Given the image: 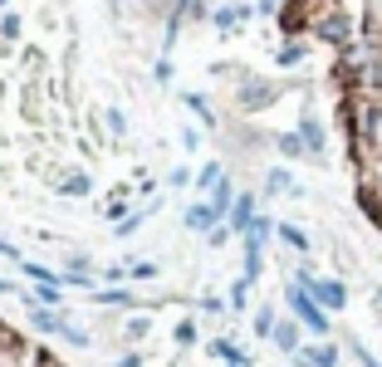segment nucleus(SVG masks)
Segmentation results:
<instances>
[{
    "mask_svg": "<svg viewBox=\"0 0 382 367\" xmlns=\"http://www.w3.org/2000/svg\"><path fill=\"white\" fill-rule=\"evenodd\" d=\"M285 299H289V309H294V318H299V323H304L309 333H319V338L328 333V313H324V309L314 304V294H309L304 284H289V294H285Z\"/></svg>",
    "mask_w": 382,
    "mask_h": 367,
    "instance_id": "obj_1",
    "label": "nucleus"
},
{
    "mask_svg": "<svg viewBox=\"0 0 382 367\" xmlns=\"http://www.w3.org/2000/svg\"><path fill=\"white\" fill-rule=\"evenodd\" d=\"M299 284L314 294V304H319L324 313H333V309H343V304H348V289H343L338 279H314L309 270H304V275H299Z\"/></svg>",
    "mask_w": 382,
    "mask_h": 367,
    "instance_id": "obj_2",
    "label": "nucleus"
},
{
    "mask_svg": "<svg viewBox=\"0 0 382 367\" xmlns=\"http://www.w3.org/2000/svg\"><path fill=\"white\" fill-rule=\"evenodd\" d=\"M294 363L299 367H338V348L333 343H309V348L294 353Z\"/></svg>",
    "mask_w": 382,
    "mask_h": 367,
    "instance_id": "obj_3",
    "label": "nucleus"
},
{
    "mask_svg": "<svg viewBox=\"0 0 382 367\" xmlns=\"http://www.w3.org/2000/svg\"><path fill=\"white\" fill-rule=\"evenodd\" d=\"M255 225V196H235V206H230V230H250Z\"/></svg>",
    "mask_w": 382,
    "mask_h": 367,
    "instance_id": "obj_4",
    "label": "nucleus"
},
{
    "mask_svg": "<svg viewBox=\"0 0 382 367\" xmlns=\"http://www.w3.org/2000/svg\"><path fill=\"white\" fill-rule=\"evenodd\" d=\"M275 348H280V353H289V358L304 348V343H299V318H285V323H275Z\"/></svg>",
    "mask_w": 382,
    "mask_h": 367,
    "instance_id": "obj_5",
    "label": "nucleus"
},
{
    "mask_svg": "<svg viewBox=\"0 0 382 367\" xmlns=\"http://www.w3.org/2000/svg\"><path fill=\"white\" fill-rule=\"evenodd\" d=\"M216 220H221V211H216L211 201H206V206H191V211H187V225H191V230H216Z\"/></svg>",
    "mask_w": 382,
    "mask_h": 367,
    "instance_id": "obj_6",
    "label": "nucleus"
},
{
    "mask_svg": "<svg viewBox=\"0 0 382 367\" xmlns=\"http://www.w3.org/2000/svg\"><path fill=\"white\" fill-rule=\"evenodd\" d=\"M299 137H304L309 152H324V127H319V118H304V123H299Z\"/></svg>",
    "mask_w": 382,
    "mask_h": 367,
    "instance_id": "obj_7",
    "label": "nucleus"
},
{
    "mask_svg": "<svg viewBox=\"0 0 382 367\" xmlns=\"http://www.w3.org/2000/svg\"><path fill=\"white\" fill-rule=\"evenodd\" d=\"M245 15H250V5H226V10H216V25H221V30H235Z\"/></svg>",
    "mask_w": 382,
    "mask_h": 367,
    "instance_id": "obj_8",
    "label": "nucleus"
},
{
    "mask_svg": "<svg viewBox=\"0 0 382 367\" xmlns=\"http://www.w3.org/2000/svg\"><path fill=\"white\" fill-rule=\"evenodd\" d=\"M275 323H280L275 309H260V313H255V333H260V338H275Z\"/></svg>",
    "mask_w": 382,
    "mask_h": 367,
    "instance_id": "obj_9",
    "label": "nucleus"
},
{
    "mask_svg": "<svg viewBox=\"0 0 382 367\" xmlns=\"http://www.w3.org/2000/svg\"><path fill=\"white\" fill-rule=\"evenodd\" d=\"M280 240H285V245H294V250H309V235H304L299 225H280Z\"/></svg>",
    "mask_w": 382,
    "mask_h": 367,
    "instance_id": "obj_10",
    "label": "nucleus"
},
{
    "mask_svg": "<svg viewBox=\"0 0 382 367\" xmlns=\"http://www.w3.org/2000/svg\"><path fill=\"white\" fill-rule=\"evenodd\" d=\"M275 142H280V152H285V157H299V152H309L299 132H285V137H275Z\"/></svg>",
    "mask_w": 382,
    "mask_h": 367,
    "instance_id": "obj_11",
    "label": "nucleus"
},
{
    "mask_svg": "<svg viewBox=\"0 0 382 367\" xmlns=\"http://www.w3.org/2000/svg\"><path fill=\"white\" fill-rule=\"evenodd\" d=\"M299 59H304V39H289L285 49H280V64L289 69V64H299Z\"/></svg>",
    "mask_w": 382,
    "mask_h": 367,
    "instance_id": "obj_12",
    "label": "nucleus"
},
{
    "mask_svg": "<svg viewBox=\"0 0 382 367\" xmlns=\"http://www.w3.org/2000/svg\"><path fill=\"white\" fill-rule=\"evenodd\" d=\"M196 182H201V186H216V182H221V167H216V162H206V167H201V177H196Z\"/></svg>",
    "mask_w": 382,
    "mask_h": 367,
    "instance_id": "obj_13",
    "label": "nucleus"
},
{
    "mask_svg": "<svg viewBox=\"0 0 382 367\" xmlns=\"http://www.w3.org/2000/svg\"><path fill=\"white\" fill-rule=\"evenodd\" d=\"M84 191H89V177H69L64 182V196H84Z\"/></svg>",
    "mask_w": 382,
    "mask_h": 367,
    "instance_id": "obj_14",
    "label": "nucleus"
},
{
    "mask_svg": "<svg viewBox=\"0 0 382 367\" xmlns=\"http://www.w3.org/2000/svg\"><path fill=\"white\" fill-rule=\"evenodd\" d=\"M245 294H250V279H240V284L230 289V304H235V309H245Z\"/></svg>",
    "mask_w": 382,
    "mask_h": 367,
    "instance_id": "obj_15",
    "label": "nucleus"
},
{
    "mask_svg": "<svg viewBox=\"0 0 382 367\" xmlns=\"http://www.w3.org/2000/svg\"><path fill=\"white\" fill-rule=\"evenodd\" d=\"M187 103H191V113H196V118H206V123H211V108H206V98H196V93H187Z\"/></svg>",
    "mask_w": 382,
    "mask_h": 367,
    "instance_id": "obj_16",
    "label": "nucleus"
},
{
    "mask_svg": "<svg viewBox=\"0 0 382 367\" xmlns=\"http://www.w3.org/2000/svg\"><path fill=\"white\" fill-rule=\"evenodd\" d=\"M0 35H5V39H15V35H20V20H15V15H5V20H0Z\"/></svg>",
    "mask_w": 382,
    "mask_h": 367,
    "instance_id": "obj_17",
    "label": "nucleus"
},
{
    "mask_svg": "<svg viewBox=\"0 0 382 367\" xmlns=\"http://www.w3.org/2000/svg\"><path fill=\"white\" fill-rule=\"evenodd\" d=\"M98 304H128V294H123V289H103Z\"/></svg>",
    "mask_w": 382,
    "mask_h": 367,
    "instance_id": "obj_18",
    "label": "nucleus"
},
{
    "mask_svg": "<svg viewBox=\"0 0 382 367\" xmlns=\"http://www.w3.org/2000/svg\"><path fill=\"white\" fill-rule=\"evenodd\" d=\"M265 186H270V191H289V172H270V182H265Z\"/></svg>",
    "mask_w": 382,
    "mask_h": 367,
    "instance_id": "obj_19",
    "label": "nucleus"
},
{
    "mask_svg": "<svg viewBox=\"0 0 382 367\" xmlns=\"http://www.w3.org/2000/svg\"><path fill=\"white\" fill-rule=\"evenodd\" d=\"M177 343H196V328L191 323H177Z\"/></svg>",
    "mask_w": 382,
    "mask_h": 367,
    "instance_id": "obj_20",
    "label": "nucleus"
},
{
    "mask_svg": "<svg viewBox=\"0 0 382 367\" xmlns=\"http://www.w3.org/2000/svg\"><path fill=\"white\" fill-rule=\"evenodd\" d=\"M118 367H142V358H137V353H128V358H123Z\"/></svg>",
    "mask_w": 382,
    "mask_h": 367,
    "instance_id": "obj_21",
    "label": "nucleus"
},
{
    "mask_svg": "<svg viewBox=\"0 0 382 367\" xmlns=\"http://www.w3.org/2000/svg\"><path fill=\"white\" fill-rule=\"evenodd\" d=\"M260 5H265V10H275V5H280V0H260Z\"/></svg>",
    "mask_w": 382,
    "mask_h": 367,
    "instance_id": "obj_22",
    "label": "nucleus"
},
{
    "mask_svg": "<svg viewBox=\"0 0 382 367\" xmlns=\"http://www.w3.org/2000/svg\"><path fill=\"white\" fill-rule=\"evenodd\" d=\"M230 367H250V363H230Z\"/></svg>",
    "mask_w": 382,
    "mask_h": 367,
    "instance_id": "obj_23",
    "label": "nucleus"
}]
</instances>
